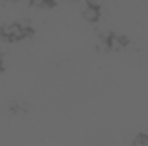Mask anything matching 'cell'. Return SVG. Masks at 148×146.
Returning a JSON list of instances; mask_svg holds the SVG:
<instances>
[{
    "label": "cell",
    "instance_id": "cell-2",
    "mask_svg": "<svg viewBox=\"0 0 148 146\" xmlns=\"http://www.w3.org/2000/svg\"><path fill=\"white\" fill-rule=\"evenodd\" d=\"M107 43H109V48L110 50H122V48H126V45H127V40L124 36H121V35H110V36L107 38Z\"/></svg>",
    "mask_w": 148,
    "mask_h": 146
},
{
    "label": "cell",
    "instance_id": "cell-1",
    "mask_svg": "<svg viewBox=\"0 0 148 146\" xmlns=\"http://www.w3.org/2000/svg\"><path fill=\"white\" fill-rule=\"evenodd\" d=\"M83 17L88 21V23H97L100 19V7L93 2H88V3H83Z\"/></svg>",
    "mask_w": 148,
    "mask_h": 146
},
{
    "label": "cell",
    "instance_id": "cell-4",
    "mask_svg": "<svg viewBox=\"0 0 148 146\" xmlns=\"http://www.w3.org/2000/svg\"><path fill=\"white\" fill-rule=\"evenodd\" d=\"M3 69V64H2V57H0V71Z\"/></svg>",
    "mask_w": 148,
    "mask_h": 146
},
{
    "label": "cell",
    "instance_id": "cell-3",
    "mask_svg": "<svg viewBox=\"0 0 148 146\" xmlns=\"http://www.w3.org/2000/svg\"><path fill=\"white\" fill-rule=\"evenodd\" d=\"M136 146H148V136H138L136 141H134Z\"/></svg>",
    "mask_w": 148,
    "mask_h": 146
}]
</instances>
